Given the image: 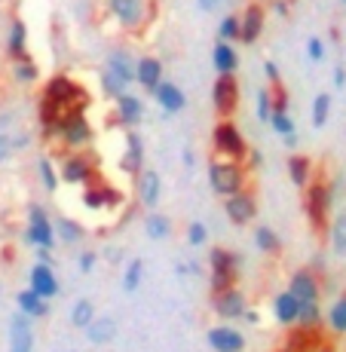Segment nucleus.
Listing matches in <instances>:
<instances>
[{"instance_id": "obj_43", "label": "nucleus", "mask_w": 346, "mask_h": 352, "mask_svg": "<svg viewBox=\"0 0 346 352\" xmlns=\"http://www.w3.org/2000/svg\"><path fill=\"white\" fill-rule=\"evenodd\" d=\"M37 77H40V71H37V65H34V58H28V56L16 58V80H22V83H34Z\"/></svg>"}, {"instance_id": "obj_26", "label": "nucleus", "mask_w": 346, "mask_h": 352, "mask_svg": "<svg viewBox=\"0 0 346 352\" xmlns=\"http://www.w3.org/2000/svg\"><path fill=\"white\" fill-rule=\"evenodd\" d=\"M120 334V322L113 319V316H95V322L86 328V337H89V343L95 346H105V343H111L113 337Z\"/></svg>"}, {"instance_id": "obj_37", "label": "nucleus", "mask_w": 346, "mask_h": 352, "mask_svg": "<svg viewBox=\"0 0 346 352\" xmlns=\"http://www.w3.org/2000/svg\"><path fill=\"white\" fill-rule=\"evenodd\" d=\"M328 239H331V252H334V254H346V212L337 214L334 224L328 227Z\"/></svg>"}, {"instance_id": "obj_21", "label": "nucleus", "mask_w": 346, "mask_h": 352, "mask_svg": "<svg viewBox=\"0 0 346 352\" xmlns=\"http://www.w3.org/2000/svg\"><path fill=\"white\" fill-rule=\"evenodd\" d=\"M135 83L141 86V89H147L153 96L157 92V86L162 83V62L157 56H141L138 58V71H135Z\"/></svg>"}, {"instance_id": "obj_2", "label": "nucleus", "mask_w": 346, "mask_h": 352, "mask_svg": "<svg viewBox=\"0 0 346 352\" xmlns=\"http://www.w3.org/2000/svg\"><path fill=\"white\" fill-rule=\"evenodd\" d=\"M208 184L218 196H233V193H242L246 190V168H242L239 160H212L208 162Z\"/></svg>"}, {"instance_id": "obj_49", "label": "nucleus", "mask_w": 346, "mask_h": 352, "mask_svg": "<svg viewBox=\"0 0 346 352\" xmlns=\"http://www.w3.org/2000/svg\"><path fill=\"white\" fill-rule=\"evenodd\" d=\"M263 74H267V80H270V86H276V83H282V74H279V65H276V62H263Z\"/></svg>"}, {"instance_id": "obj_46", "label": "nucleus", "mask_w": 346, "mask_h": 352, "mask_svg": "<svg viewBox=\"0 0 346 352\" xmlns=\"http://www.w3.org/2000/svg\"><path fill=\"white\" fill-rule=\"evenodd\" d=\"M270 117H273V92L263 89V92H257V120L270 123Z\"/></svg>"}, {"instance_id": "obj_42", "label": "nucleus", "mask_w": 346, "mask_h": 352, "mask_svg": "<svg viewBox=\"0 0 346 352\" xmlns=\"http://www.w3.org/2000/svg\"><path fill=\"white\" fill-rule=\"evenodd\" d=\"M297 324H301V328H322V307H318V300L316 303H303Z\"/></svg>"}, {"instance_id": "obj_3", "label": "nucleus", "mask_w": 346, "mask_h": 352, "mask_svg": "<svg viewBox=\"0 0 346 352\" xmlns=\"http://www.w3.org/2000/svg\"><path fill=\"white\" fill-rule=\"evenodd\" d=\"M331 187L325 181H310L307 196H303V212H307V221L316 233H325L328 230V214H331Z\"/></svg>"}, {"instance_id": "obj_39", "label": "nucleus", "mask_w": 346, "mask_h": 352, "mask_svg": "<svg viewBox=\"0 0 346 352\" xmlns=\"http://www.w3.org/2000/svg\"><path fill=\"white\" fill-rule=\"evenodd\" d=\"M331 117V96L328 92H318V96L313 98V113H310V120H313L316 129H322L325 123H328Z\"/></svg>"}, {"instance_id": "obj_40", "label": "nucleus", "mask_w": 346, "mask_h": 352, "mask_svg": "<svg viewBox=\"0 0 346 352\" xmlns=\"http://www.w3.org/2000/svg\"><path fill=\"white\" fill-rule=\"evenodd\" d=\"M101 89H105V98H113V101H117V98L129 89V86L117 77V74H111V71L105 67V71H101Z\"/></svg>"}, {"instance_id": "obj_55", "label": "nucleus", "mask_w": 346, "mask_h": 352, "mask_svg": "<svg viewBox=\"0 0 346 352\" xmlns=\"http://www.w3.org/2000/svg\"><path fill=\"white\" fill-rule=\"evenodd\" d=\"M181 160H184V166H187V168H193V151H190V147H184V153H181Z\"/></svg>"}, {"instance_id": "obj_1", "label": "nucleus", "mask_w": 346, "mask_h": 352, "mask_svg": "<svg viewBox=\"0 0 346 352\" xmlns=\"http://www.w3.org/2000/svg\"><path fill=\"white\" fill-rule=\"evenodd\" d=\"M239 263L242 257L230 248H212L208 252V285H212V294L227 288H236V279H239Z\"/></svg>"}, {"instance_id": "obj_18", "label": "nucleus", "mask_w": 346, "mask_h": 352, "mask_svg": "<svg viewBox=\"0 0 346 352\" xmlns=\"http://www.w3.org/2000/svg\"><path fill=\"white\" fill-rule=\"evenodd\" d=\"M263 19H267V12H263L261 3H248V6H246V12L239 16V43L252 46V43H257V40H261V34H263Z\"/></svg>"}, {"instance_id": "obj_19", "label": "nucleus", "mask_w": 346, "mask_h": 352, "mask_svg": "<svg viewBox=\"0 0 346 352\" xmlns=\"http://www.w3.org/2000/svg\"><path fill=\"white\" fill-rule=\"evenodd\" d=\"M301 309H303V303L297 300L291 291H282V294L273 297V316L279 324H285V328H294L297 319H301Z\"/></svg>"}, {"instance_id": "obj_6", "label": "nucleus", "mask_w": 346, "mask_h": 352, "mask_svg": "<svg viewBox=\"0 0 346 352\" xmlns=\"http://www.w3.org/2000/svg\"><path fill=\"white\" fill-rule=\"evenodd\" d=\"M25 242H31L34 248H56L58 233H56V224L50 221V214H46V208H40V206L28 208V230H25Z\"/></svg>"}, {"instance_id": "obj_48", "label": "nucleus", "mask_w": 346, "mask_h": 352, "mask_svg": "<svg viewBox=\"0 0 346 352\" xmlns=\"http://www.w3.org/2000/svg\"><path fill=\"white\" fill-rule=\"evenodd\" d=\"M95 263H98V254L95 252H83L77 257V267H80V273H92L95 270Z\"/></svg>"}, {"instance_id": "obj_10", "label": "nucleus", "mask_w": 346, "mask_h": 352, "mask_svg": "<svg viewBox=\"0 0 346 352\" xmlns=\"http://www.w3.org/2000/svg\"><path fill=\"white\" fill-rule=\"evenodd\" d=\"M212 309L215 316L224 322H233V319H246L248 313V300L239 288H227V291H218L212 294Z\"/></svg>"}, {"instance_id": "obj_31", "label": "nucleus", "mask_w": 346, "mask_h": 352, "mask_svg": "<svg viewBox=\"0 0 346 352\" xmlns=\"http://www.w3.org/2000/svg\"><path fill=\"white\" fill-rule=\"evenodd\" d=\"M144 233H147V239H153V242L169 239V233H172V221H169L166 214H160V212L144 214Z\"/></svg>"}, {"instance_id": "obj_59", "label": "nucleus", "mask_w": 346, "mask_h": 352, "mask_svg": "<svg viewBox=\"0 0 346 352\" xmlns=\"http://www.w3.org/2000/svg\"><path fill=\"white\" fill-rule=\"evenodd\" d=\"M316 352H334V349H331V346H318Z\"/></svg>"}, {"instance_id": "obj_28", "label": "nucleus", "mask_w": 346, "mask_h": 352, "mask_svg": "<svg viewBox=\"0 0 346 352\" xmlns=\"http://www.w3.org/2000/svg\"><path fill=\"white\" fill-rule=\"evenodd\" d=\"M212 65L218 74H236V67H239V56H236V50L227 43V40H218L212 50Z\"/></svg>"}, {"instance_id": "obj_23", "label": "nucleus", "mask_w": 346, "mask_h": 352, "mask_svg": "<svg viewBox=\"0 0 346 352\" xmlns=\"http://www.w3.org/2000/svg\"><path fill=\"white\" fill-rule=\"evenodd\" d=\"M120 199H123V196H120L117 187H111V184H105V187H92L89 184V190H83V206L89 208V212L113 208V206H120Z\"/></svg>"}, {"instance_id": "obj_36", "label": "nucleus", "mask_w": 346, "mask_h": 352, "mask_svg": "<svg viewBox=\"0 0 346 352\" xmlns=\"http://www.w3.org/2000/svg\"><path fill=\"white\" fill-rule=\"evenodd\" d=\"M325 316H328V328L334 331V334L343 337V334H346V294L337 297V300L331 303V309H328Z\"/></svg>"}, {"instance_id": "obj_8", "label": "nucleus", "mask_w": 346, "mask_h": 352, "mask_svg": "<svg viewBox=\"0 0 346 352\" xmlns=\"http://www.w3.org/2000/svg\"><path fill=\"white\" fill-rule=\"evenodd\" d=\"M58 135H62V144L65 147L80 151V147H86L92 141L95 129H92L89 120H86V111H71L62 120V126H58Z\"/></svg>"}, {"instance_id": "obj_14", "label": "nucleus", "mask_w": 346, "mask_h": 352, "mask_svg": "<svg viewBox=\"0 0 346 352\" xmlns=\"http://www.w3.org/2000/svg\"><path fill=\"white\" fill-rule=\"evenodd\" d=\"M288 291L301 303H316L318 297H322V282H318V276L313 270H297V273H291V279H288Z\"/></svg>"}, {"instance_id": "obj_52", "label": "nucleus", "mask_w": 346, "mask_h": 352, "mask_svg": "<svg viewBox=\"0 0 346 352\" xmlns=\"http://www.w3.org/2000/svg\"><path fill=\"white\" fill-rule=\"evenodd\" d=\"M246 160H248V168H255V172L263 166V157H261L257 151H248V157H246Z\"/></svg>"}, {"instance_id": "obj_22", "label": "nucleus", "mask_w": 346, "mask_h": 352, "mask_svg": "<svg viewBox=\"0 0 346 352\" xmlns=\"http://www.w3.org/2000/svg\"><path fill=\"white\" fill-rule=\"evenodd\" d=\"M153 98H157V104H160L166 113H181V111L187 107V96H184V89H181L178 83H169V80H162V83L157 86Z\"/></svg>"}, {"instance_id": "obj_44", "label": "nucleus", "mask_w": 346, "mask_h": 352, "mask_svg": "<svg viewBox=\"0 0 346 352\" xmlns=\"http://www.w3.org/2000/svg\"><path fill=\"white\" fill-rule=\"evenodd\" d=\"M218 40H227V43L239 40V16H224V19H221V25H218Z\"/></svg>"}, {"instance_id": "obj_11", "label": "nucleus", "mask_w": 346, "mask_h": 352, "mask_svg": "<svg viewBox=\"0 0 346 352\" xmlns=\"http://www.w3.org/2000/svg\"><path fill=\"white\" fill-rule=\"evenodd\" d=\"M224 214H227V218L233 221L236 227L252 224V221L257 218V199L248 190L227 196V199H224Z\"/></svg>"}, {"instance_id": "obj_12", "label": "nucleus", "mask_w": 346, "mask_h": 352, "mask_svg": "<svg viewBox=\"0 0 346 352\" xmlns=\"http://www.w3.org/2000/svg\"><path fill=\"white\" fill-rule=\"evenodd\" d=\"M58 172H62V181L65 184H80V187H89L92 178H95V166L89 157H83V153L74 151L71 157H67L62 166H58Z\"/></svg>"}, {"instance_id": "obj_50", "label": "nucleus", "mask_w": 346, "mask_h": 352, "mask_svg": "<svg viewBox=\"0 0 346 352\" xmlns=\"http://www.w3.org/2000/svg\"><path fill=\"white\" fill-rule=\"evenodd\" d=\"M16 151V144H12V138H6V135H0V162L10 160V153Z\"/></svg>"}, {"instance_id": "obj_32", "label": "nucleus", "mask_w": 346, "mask_h": 352, "mask_svg": "<svg viewBox=\"0 0 346 352\" xmlns=\"http://www.w3.org/2000/svg\"><path fill=\"white\" fill-rule=\"evenodd\" d=\"M95 316H98V309H95V303L89 300V297H80V300L71 307V324H74V328H83L86 331L95 322Z\"/></svg>"}, {"instance_id": "obj_61", "label": "nucleus", "mask_w": 346, "mask_h": 352, "mask_svg": "<svg viewBox=\"0 0 346 352\" xmlns=\"http://www.w3.org/2000/svg\"><path fill=\"white\" fill-rule=\"evenodd\" d=\"M279 352H288V349H279Z\"/></svg>"}, {"instance_id": "obj_62", "label": "nucleus", "mask_w": 346, "mask_h": 352, "mask_svg": "<svg viewBox=\"0 0 346 352\" xmlns=\"http://www.w3.org/2000/svg\"><path fill=\"white\" fill-rule=\"evenodd\" d=\"M242 352H246V349H242Z\"/></svg>"}, {"instance_id": "obj_58", "label": "nucleus", "mask_w": 346, "mask_h": 352, "mask_svg": "<svg viewBox=\"0 0 346 352\" xmlns=\"http://www.w3.org/2000/svg\"><path fill=\"white\" fill-rule=\"evenodd\" d=\"M273 10H276V16H285V12H288V6H285V3H273Z\"/></svg>"}, {"instance_id": "obj_45", "label": "nucleus", "mask_w": 346, "mask_h": 352, "mask_svg": "<svg viewBox=\"0 0 346 352\" xmlns=\"http://www.w3.org/2000/svg\"><path fill=\"white\" fill-rule=\"evenodd\" d=\"M206 242H208V227L202 224V221H190L187 224V245L199 248V245H206Z\"/></svg>"}, {"instance_id": "obj_56", "label": "nucleus", "mask_w": 346, "mask_h": 352, "mask_svg": "<svg viewBox=\"0 0 346 352\" xmlns=\"http://www.w3.org/2000/svg\"><path fill=\"white\" fill-rule=\"evenodd\" d=\"M246 322H252V324H257V322H261V316H257V313H255V309H252V307H248V313H246Z\"/></svg>"}, {"instance_id": "obj_41", "label": "nucleus", "mask_w": 346, "mask_h": 352, "mask_svg": "<svg viewBox=\"0 0 346 352\" xmlns=\"http://www.w3.org/2000/svg\"><path fill=\"white\" fill-rule=\"evenodd\" d=\"M270 129H273L279 138H285V135H294V120L288 117V111H273V117H270Z\"/></svg>"}, {"instance_id": "obj_17", "label": "nucleus", "mask_w": 346, "mask_h": 352, "mask_svg": "<svg viewBox=\"0 0 346 352\" xmlns=\"http://www.w3.org/2000/svg\"><path fill=\"white\" fill-rule=\"evenodd\" d=\"M28 288H34L40 297H46V300H52V297L58 294V276H56V270H52V263H43V261L34 263L28 273Z\"/></svg>"}, {"instance_id": "obj_47", "label": "nucleus", "mask_w": 346, "mask_h": 352, "mask_svg": "<svg viewBox=\"0 0 346 352\" xmlns=\"http://www.w3.org/2000/svg\"><path fill=\"white\" fill-rule=\"evenodd\" d=\"M307 56H310V62H322L325 58V40L322 37H310L307 40Z\"/></svg>"}, {"instance_id": "obj_38", "label": "nucleus", "mask_w": 346, "mask_h": 352, "mask_svg": "<svg viewBox=\"0 0 346 352\" xmlns=\"http://www.w3.org/2000/svg\"><path fill=\"white\" fill-rule=\"evenodd\" d=\"M56 233H58V242H65V245H74V242L83 239V227H80L77 221H71V218H58L56 221Z\"/></svg>"}, {"instance_id": "obj_60", "label": "nucleus", "mask_w": 346, "mask_h": 352, "mask_svg": "<svg viewBox=\"0 0 346 352\" xmlns=\"http://www.w3.org/2000/svg\"><path fill=\"white\" fill-rule=\"evenodd\" d=\"M340 3H343V6H346V0H340Z\"/></svg>"}, {"instance_id": "obj_35", "label": "nucleus", "mask_w": 346, "mask_h": 352, "mask_svg": "<svg viewBox=\"0 0 346 352\" xmlns=\"http://www.w3.org/2000/svg\"><path fill=\"white\" fill-rule=\"evenodd\" d=\"M37 172H40V184H43L46 193H56L58 190V181H62V172H56L50 157H40L37 162Z\"/></svg>"}, {"instance_id": "obj_29", "label": "nucleus", "mask_w": 346, "mask_h": 352, "mask_svg": "<svg viewBox=\"0 0 346 352\" xmlns=\"http://www.w3.org/2000/svg\"><path fill=\"white\" fill-rule=\"evenodd\" d=\"M288 178L294 181V187H301V190H307L310 181H313V160L310 157H291L288 160Z\"/></svg>"}, {"instance_id": "obj_5", "label": "nucleus", "mask_w": 346, "mask_h": 352, "mask_svg": "<svg viewBox=\"0 0 346 352\" xmlns=\"http://www.w3.org/2000/svg\"><path fill=\"white\" fill-rule=\"evenodd\" d=\"M43 98L56 101L58 107H67V111H86V101H89L83 86H80L77 80L65 77V74H58V77H52L50 83H46Z\"/></svg>"}, {"instance_id": "obj_57", "label": "nucleus", "mask_w": 346, "mask_h": 352, "mask_svg": "<svg viewBox=\"0 0 346 352\" xmlns=\"http://www.w3.org/2000/svg\"><path fill=\"white\" fill-rule=\"evenodd\" d=\"M282 144H288V147H294V144H297V132H294V135H285V138H282Z\"/></svg>"}, {"instance_id": "obj_53", "label": "nucleus", "mask_w": 346, "mask_h": 352, "mask_svg": "<svg viewBox=\"0 0 346 352\" xmlns=\"http://www.w3.org/2000/svg\"><path fill=\"white\" fill-rule=\"evenodd\" d=\"M196 6H199L202 12H215L221 6V0H196Z\"/></svg>"}, {"instance_id": "obj_51", "label": "nucleus", "mask_w": 346, "mask_h": 352, "mask_svg": "<svg viewBox=\"0 0 346 352\" xmlns=\"http://www.w3.org/2000/svg\"><path fill=\"white\" fill-rule=\"evenodd\" d=\"M343 86H346V67L337 65L334 67V89H343Z\"/></svg>"}, {"instance_id": "obj_7", "label": "nucleus", "mask_w": 346, "mask_h": 352, "mask_svg": "<svg viewBox=\"0 0 346 352\" xmlns=\"http://www.w3.org/2000/svg\"><path fill=\"white\" fill-rule=\"evenodd\" d=\"M107 12H111L126 31H138L151 22V6H147V0H107Z\"/></svg>"}, {"instance_id": "obj_15", "label": "nucleus", "mask_w": 346, "mask_h": 352, "mask_svg": "<svg viewBox=\"0 0 346 352\" xmlns=\"http://www.w3.org/2000/svg\"><path fill=\"white\" fill-rule=\"evenodd\" d=\"M10 352H34V324L22 309L10 319Z\"/></svg>"}, {"instance_id": "obj_25", "label": "nucleus", "mask_w": 346, "mask_h": 352, "mask_svg": "<svg viewBox=\"0 0 346 352\" xmlns=\"http://www.w3.org/2000/svg\"><path fill=\"white\" fill-rule=\"evenodd\" d=\"M117 120L123 126H138L141 120H144V101L126 89L123 96L117 98Z\"/></svg>"}, {"instance_id": "obj_16", "label": "nucleus", "mask_w": 346, "mask_h": 352, "mask_svg": "<svg viewBox=\"0 0 346 352\" xmlns=\"http://www.w3.org/2000/svg\"><path fill=\"white\" fill-rule=\"evenodd\" d=\"M208 346L215 352H242L246 349V334L233 324H215L208 331Z\"/></svg>"}, {"instance_id": "obj_13", "label": "nucleus", "mask_w": 346, "mask_h": 352, "mask_svg": "<svg viewBox=\"0 0 346 352\" xmlns=\"http://www.w3.org/2000/svg\"><path fill=\"white\" fill-rule=\"evenodd\" d=\"M138 184H135V190H138V202L147 208V212H153V208L160 206V196H162V178H160V172L157 168H141V175L138 178Z\"/></svg>"}, {"instance_id": "obj_30", "label": "nucleus", "mask_w": 346, "mask_h": 352, "mask_svg": "<svg viewBox=\"0 0 346 352\" xmlns=\"http://www.w3.org/2000/svg\"><path fill=\"white\" fill-rule=\"evenodd\" d=\"M6 50H10L12 58H22L28 52V25L22 19H16L10 28V37H6Z\"/></svg>"}, {"instance_id": "obj_24", "label": "nucleus", "mask_w": 346, "mask_h": 352, "mask_svg": "<svg viewBox=\"0 0 346 352\" xmlns=\"http://www.w3.org/2000/svg\"><path fill=\"white\" fill-rule=\"evenodd\" d=\"M107 71L117 74L120 80H123L126 86L135 83V71H138V58H132L126 50H111V56H107Z\"/></svg>"}, {"instance_id": "obj_54", "label": "nucleus", "mask_w": 346, "mask_h": 352, "mask_svg": "<svg viewBox=\"0 0 346 352\" xmlns=\"http://www.w3.org/2000/svg\"><path fill=\"white\" fill-rule=\"evenodd\" d=\"M37 261L52 263V248H37Z\"/></svg>"}, {"instance_id": "obj_27", "label": "nucleus", "mask_w": 346, "mask_h": 352, "mask_svg": "<svg viewBox=\"0 0 346 352\" xmlns=\"http://www.w3.org/2000/svg\"><path fill=\"white\" fill-rule=\"evenodd\" d=\"M16 303L22 313H28L31 319H43V316H50V300L46 297H40L34 288H22L16 294Z\"/></svg>"}, {"instance_id": "obj_34", "label": "nucleus", "mask_w": 346, "mask_h": 352, "mask_svg": "<svg viewBox=\"0 0 346 352\" xmlns=\"http://www.w3.org/2000/svg\"><path fill=\"white\" fill-rule=\"evenodd\" d=\"M141 282H144V261L135 257V261H129L126 270H123V291L135 294V291L141 288Z\"/></svg>"}, {"instance_id": "obj_4", "label": "nucleus", "mask_w": 346, "mask_h": 352, "mask_svg": "<svg viewBox=\"0 0 346 352\" xmlns=\"http://www.w3.org/2000/svg\"><path fill=\"white\" fill-rule=\"evenodd\" d=\"M212 147H215V153L224 160H246L248 157V141H246V135L239 132V126H233L230 120H221L218 126L212 129Z\"/></svg>"}, {"instance_id": "obj_20", "label": "nucleus", "mask_w": 346, "mask_h": 352, "mask_svg": "<svg viewBox=\"0 0 346 352\" xmlns=\"http://www.w3.org/2000/svg\"><path fill=\"white\" fill-rule=\"evenodd\" d=\"M120 168H123L126 175H135V178H138L141 168H144V144H141L138 132L126 135V151H123V157H120Z\"/></svg>"}, {"instance_id": "obj_9", "label": "nucleus", "mask_w": 346, "mask_h": 352, "mask_svg": "<svg viewBox=\"0 0 346 352\" xmlns=\"http://www.w3.org/2000/svg\"><path fill=\"white\" fill-rule=\"evenodd\" d=\"M212 104L221 117H233V111L239 107V83L233 74H218L212 86Z\"/></svg>"}, {"instance_id": "obj_33", "label": "nucleus", "mask_w": 346, "mask_h": 352, "mask_svg": "<svg viewBox=\"0 0 346 352\" xmlns=\"http://www.w3.org/2000/svg\"><path fill=\"white\" fill-rule=\"evenodd\" d=\"M255 245L261 248L263 254H279L282 252V239H279V233H276L273 227H257L255 230Z\"/></svg>"}]
</instances>
